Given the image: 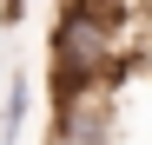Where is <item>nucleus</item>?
Here are the masks:
<instances>
[{"mask_svg":"<svg viewBox=\"0 0 152 145\" xmlns=\"http://www.w3.org/2000/svg\"><path fill=\"white\" fill-rule=\"evenodd\" d=\"M20 13H27V0H0V27H13Z\"/></svg>","mask_w":152,"mask_h":145,"instance_id":"2","label":"nucleus"},{"mask_svg":"<svg viewBox=\"0 0 152 145\" xmlns=\"http://www.w3.org/2000/svg\"><path fill=\"white\" fill-rule=\"evenodd\" d=\"M27 99H33V86H27V79H13V86H7V112H0V145H13V138H20V125H27Z\"/></svg>","mask_w":152,"mask_h":145,"instance_id":"1","label":"nucleus"}]
</instances>
